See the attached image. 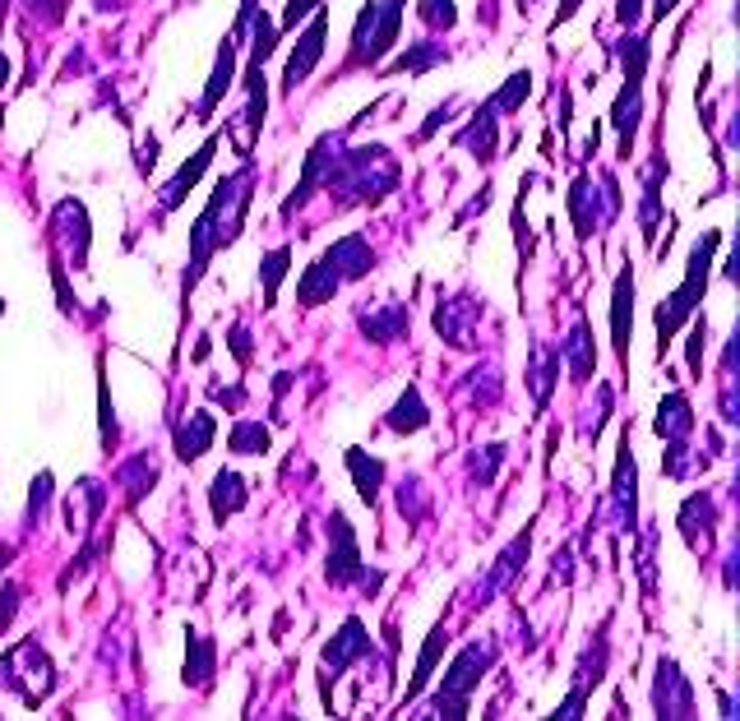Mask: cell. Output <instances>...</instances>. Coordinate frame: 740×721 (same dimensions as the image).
I'll return each mask as SVG.
<instances>
[{
  "mask_svg": "<svg viewBox=\"0 0 740 721\" xmlns=\"http://www.w3.org/2000/svg\"><path fill=\"white\" fill-rule=\"evenodd\" d=\"M676 528H681V536H685V546H689V551H694V541H699V528H704V541L713 536V528H717V504H713V495H708V490L689 495V500L681 504Z\"/></svg>",
  "mask_w": 740,
  "mask_h": 721,
  "instance_id": "29",
  "label": "cell"
},
{
  "mask_svg": "<svg viewBox=\"0 0 740 721\" xmlns=\"http://www.w3.org/2000/svg\"><path fill=\"white\" fill-rule=\"evenodd\" d=\"M232 79H236V33L232 37H222V52H218V65H213V75L205 84V98H199V117H213L218 102L232 93Z\"/></svg>",
  "mask_w": 740,
  "mask_h": 721,
  "instance_id": "22",
  "label": "cell"
},
{
  "mask_svg": "<svg viewBox=\"0 0 740 721\" xmlns=\"http://www.w3.org/2000/svg\"><path fill=\"white\" fill-rule=\"evenodd\" d=\"M496 117H500V111L490 107V102H482V107H477V117H473V125L454 134V144L473 148L477 163H496V130H500V121H496Z\"/></svg>",
  "mask_w": 740,
  "mask_h": 721,
  "instance_id": "23",
  "label": "cell"
},
{
  "mask_svg": "<svg viewBox=\"0 0 740 721\" xmlns=\"http://www.w3.org/2000/svg\"><path fill=\"white\" fill-rule=\"evenodd\" d=\"M639 121H643V84H620L616 107H611V125L620 134V163H630V157H634Z\"/></svg>",
  "mask_w": 740,
  "mask_h": 721,
  "instance_id": "13",
  "label": "cell"
},
{
  "mask_svg": "<svg viewBox=\"0 0 740 721\" xmlns=\"http://www.w3.org/2000/svg\"><path fill=\"white\" fill-rule=\"evenodd\" d=\"M560 360H570V375H574V385H588V379L597 375V337H593V324L574 320V333H570V343L560 347Z\"/></svg>",
  "mask_w": 740,
  "mask_h": 721,
  "instance_id": "19",
  "label": "cell"
},
{
  "mask_svg": "<svg viewBox=\"0 0 740 721\" xmlns=\"http://www.w3.org/2000/svg\"><path fill=\"white\" fill-rule=\"evenodd\" d=\"M343 463H347V472H352V481H356V495H362V504H379V490H385V477H389V463L385 458H371L366 448H347L343 454Z\"/></svg>",
  "mask_w": 740,
  "mask_h": 721,
  "instance_id": "20",
  "label": "cell"
},
{
  "mask_svg": "<svg viewBox=\"0 0 740 721\" xmlns=\"http://www.w3.org/2000/svg\"><path fill=\"white\" fill-rule=\"evenodd\" d=\"M570 218H574L578 241H588L601 228V218H597V186H593L588 171H578L574 186H570Z\"/></svg>",
  "mask_w": 740,
  "mask_h": 721,
  "instance_id": "28",
  "label": "cell"
},
{
  "mask_svg": "<svg viewBox=\"0 0 740 721\" xmlns=\"http://www.w3.org/2000/svg\"><path fill=\"white\" fill-rule=\"evenodd\" d=\"M578 5H583V0H560V5H555V29H560V24H570V19L578 14Z\"/></svg>",
  "mask_w": 740,
  "mask_h": 721,
  "instance_id": "49",
  "label": "cell"
},
{
  "mask_svg": "<svg viewBox=\"0 0 740 721\" xmlns=\"http://www.w3.org/2000/svg\"><path fill=\"white\" fill-rule=\"evenodd\" d=\"M417 19H421L426 29H454L459 24V10H454V0H421Z\"/></svg>",
  "mask_w": 740,
  "mask_h": 721,
  "instance_id": "40",
  "label": "cell"
},
{
  "mask_svg": "<svg viewBox=\"0 0 740 721\" xmlns=\"http://www.w3.org/2000/svg\"><path fill=\"white\" fill-rule=\"evenodd\" d=\"M5 79H10V65H5V56H0V88H5Z\"/></svg>",
  "mask_w": 740,
  "mask_h": 721,
  "instance_id": "51",
  "label": "cell"
},
{
  "mask_svg": "<svg viewBox=\"0 0 740 721\" xmlns=\"http://www.w3.org/2000/svg\"><path fill=\"white\" fill-rule=\"evenodd\" d=\"M482 320V301L477 297H454V301H440L435 306V333L444 337L450 347H459V352H467L473 347V324Z\"/></svg>",
  "mask_w": 740,
  "mask_h": 721,
  "instance_id": "12",
  "label": "cell"
},
{
  "mask_svg": "<svg viewBox=\"0 0 740 721\" xmlns=\"http://www.w3.org/2000/svg\"><path fill=\"white\" fill-rule=\"evenodd\" d=\"M356 324H362L371 343H398V337L412 329V310L402 301H389L385 310H356Z\"/></svg>",
  "mask_w": 740,
  "mask_h": 721,
  "instance_id": "18",
  "label": "cell"
},
{
  "mask_svg": "<svg viewBox=\"0 0 740 721\" xmlns=\"http://www.w3.org/2000/svg\"><path fill=\"white\" fill-rule=\"evenodd\" d=\"M440 60H450V52L444 47H435V42H417V47H408L398 60H389V65H379L385 75H426L431 65H440Z\"/></svg>",
  "mask_w": 740,
  "mask_h": 721,
  "instance_id": "34",
  "label": "cell"
},
{
  "mask_svg": "<svg viewBox=\"0 0 740 721\" xmlns=\"http://www.w3.org/2000/svg\"><path fill=\"white\" fill-rule=\"evenodd\" d=\"M482 454H486V458H473V477H477V481L486 486L490 477H496V467H500V458H505V444H486V448H482Z\"/></svg>",
  "mask_w": 740,
  "mask_h": 721,
  "instance_id": "44",
  "label": "cell"
},
{
  "mask_svg": "<svg viewBox=\"0 0 740 721\" xmlns=\"http://www.w3.org/2000/svg\"><path fill=\"white\" fill-rule=\"evenodd\" d=\"M153 481H158V467L148 463V454L121 467V486H125V500H130V504H140V500H144V490H148Z\"/></svg>",
  "mask_w": 740,
  "mask_h": 721,
  "instance_id": "38",
  "label": "cell"
},
{
  "mask_svg": "<svg viewBox=\"0 0 740 721\" xmlns=\"http://www.w3.org/2000/svg\"><path fill=\"white\" fill-rule=\"evenodd\" d=\"M555 370H560V352H555V347H546V343H537V347H532V366H528V389H532L537 412H546Z\"/></svg>",
  "mask_w": 740,
  "mask_h": 721,
  "instance_id": "32",
  "label": "cell"
},
{
  "mask_svg": "<svg viewBox=\"0 0 740 721\" xmlns=\"http://www.w3.org/2000/svg\"><path fill=\"white\" fill-rule=\"evenodd\" d=\"M662 171H666V157L658 153L653 167L643 176V209H639V228H643V241L653 245L658 241V218H662Z\"/></svg>",
  "mask_w": 740,
  "mask_h": 721,
  "instance_id": "31",
  "label": "cell"
},
{
  "mask_svg": "<svg viewBox=\"0 0 740 721\" xmlns=\"http://www.w3.org/2000/svg\"><path fill=\"white\" fill-rule=\"evenodd\" d=\"M324 37H329V14L316 10V14H310V29L297 37V52H291L287 65H283V84H278V88H283L287 98L297 93V88L310 79V70L320 65V56H324Z\"/></svg>",
  "mask_w": 740,
  "mask_h": 721,
  "instance_id": "8",
  "label": "cell"
},
{
  "mask_svg": "<svg viewBox=\"0 0 740 721\" xmlns=\"http://www.w3.org/2000/svg\"><path fill=\"white\" fill-rule=\"evenodd\" d=\"M371 652H375V639L366 634V624L356 620V615H347L339 634L324 643V670H320V675H324V680H339V675H343L352 662L371 657Z\"/></svg>",
  "mask_w": 740,
  "mask_h": 721,
  "instance_id": "9",
  "label": "cell"
},
{
  "mask_svg": "<svg viewBox=\"0 0 740 721\" xmlns=\"http://www.w3.org/2000/svg\"><path fill=\"white\" fill-rule=\"evenodd\" d=\"M47 504H52V472H42V477L33 481V495H29V523H37Z\"/></svg>",
  "mask_w": 740,
  "mask_h": 721,
  "instance_id": "45",
  "label": "cell"
},
{
  "mask_svg": "<svg viewBox=\"0 0 740 721\" xmlns=\"http://www.w3.org/2000/svg\"><path fill=\"white\" fill-rule=\"evenodd\" d=\"M616 56H620V70H625V84H643L648 75V56H653V47H648V33H625L616 42Z\"/></svg>",
  "mask_w": 740,
  "mask_h": 721,
  "instance_id": "35",
  "label": "cell"
},
{
  "mask_svg": "<svg viewBox=\"0 0 740 721\" xmlns=\"http://www.w3.org/2000/svg\"><path fill=\"white\" fill-rule=\"evenodd\" d=\"M490 666H496V643H482V639L467 643L459 657L450 662V670H444V685L431 698V712L435 717H450V721L467 717V712H473V694L482 689Z\"/></svg>",
  "mask_w": 740,
  "mask_h": 721,
  "instance_id": "4",
  "label": "cell"
},
{
  "mask_svg": "<svg viewBox=\"0 0 740 721\" xmlns=\"http://www.w3.org/2000/svg\"><path fill=\"white\" fill-rule=\"evenodd\" d=\"M630 337H634V268L625 264L611 287V347L625 370H630Z\"/></svg>",
  "mask_w": 740,
  "mask_h": 721,
  "instance_id": "10",
  "label": "cell"
},
{
  "mask_svg": "<svg viewBox=\"0 0 740 721\" xmlns=\"http://www.w3.org/2000/svg\"><path fill=\"white\" fill-rule=\"evenodd\" d=\"M213 153H218V134H209V140H205V148H199V153L190 157V163H186V167L176 171V176L167 180V186H163V195H158V209H163V213H172V209H181V204H186V195L199 186V176L209 171Z\"/></svg>",
  "mask_w": 740,
  "mask_h": 721,
  "instance_id": "14",
  "label": "cell"
},
{
  "mask_svg": "<svg viewBox=\"0 0 740 721\" xmlns=\"http://www.w3.org/2000/svg\"><path fill=\"white\" fill-rule=\"evenodd\" d=\"M251 186H255V167H241L232 176H222L213 186L209 209L199 213V222L190 228V268H186V282H181V297H190L195 282L209 274V264L218 251L241 236L245 228V209H251Z\"/></svg>",
  "mask_w": 740,
  "mask_h": 721,
  "instance_id": "1",
  "label": "cell"
},
{
  "mask_svg": "<svg viewBox=\"0 0 740 721\" xmlns=\"http://www.w3.org/2000/svg\"><path fill=\"white\" fill-rule=\"evenodd\" d=\"M228 347H232V356H236V366H241V370H251V360H255V347H251V329H245V324H232V333H228Z\"/></svg>",
  "mask_w": 740,
  "mask_h": 721,
  "instance_id": "43",
  "label": "cell"
},
{
  "mask_svg": "<svg viewBox=\"0 0 740 721\" xmlns=\"http://www.w3.org/2000/svg\"><path fill=\"white\" fill-rule=\"evenodd\" d=\"M717 245H722V232H704V241L689 251L685 282L658 306V360H666V347L676 343V333H681V324L694 314V306H704V291H708V278H713V251H717Z\"/></svg>",
  "mask_w": 740,
  "mask_h": 721,
  "instance_id": "2",
  "label": "cell"
},
{
  "mask_svg": "<svg viewBox=\"0 0 740 721\" xmlns=\"http://www.w3.org/2000/svg\"><path fill=\"white\" fill-rule=\"evenodd\" d=\"M704 347H708V320L704 314H694L689 324V347H685V360H689V375L704 385Z\"/></svg>",
  "mask_w": 740,
  "mask_h": 721,
  "instance_id": "39",
  "label": "cell"
},
{
  "mask_svg": "<svg viewBox=\"0 0 740 721\" xmlns=\"http://www.w3.org/2000/svg\"><path fill=\"white\" fill-rule=\"evenodd\" d=\"M213 666H218V643L205 634H186V675L181 680L199 694L213 689Z\"/></svg>",
  "mask_w": 740,
  "mask_h": 721,
  "instance_id": "25",
  "label": "cell"
},
{
  "mask_svg": "<svg viewBox=\"0 0 740 721\" xmlns=\"http://www.w3.org/2000/svg\"><path fill=\"white\" fill-rule=\"evenodd\" d=\"M320 5H324V0H287V10L278 14V33H291V29H297L301 19H306V14H316Z\"/></svg>",
  "mask_w": 740,
  "mask_h": 721,
  "instance_id": "42",
  "label": "cell"
},
{
  "mask_svg": "<svg viewBox=\"0 0 740 721\" xmlns=\"http://www.w3.org/2000/svg\"><path fill=\"white\" fill-rule=\"evenodd\" d=\"M653 708L658 717H699L694 712V689L689 680L681 675V666L671 662V657H658V680H653Z\"/></svg>",
  "mask_w": 740,
  "mask_h": 721,
  "instance_id": "11",
  "label": "cell"
},
{
  "mask_svg": "<svg viewBox=\"0 0 740 721\" xmlns=\"http://www.w3.org/2000/svg\"><path fill=\"white\" fill-rule=\"evenodd\" d=\"M528 98H532V75H528V70H519V75H509L500 93H496V98H486V102L496 107L500 117H513V111H519Z\"/></svg>",
  "mask_w": 740,
  "mask_h": 721,
  "instance_id": "37",
  "label": "cell"
},
{
  "mask_svg": "<svg viewBox=\"0 0 740 721\" xmlns=\"http://www.w3.org/2000/svg\"><path fill=\"white\" fill-rule=\"evenodd\" d=\"M14 611H19V588H14V583H5V588H0V634L10 629Z\"/></svg>",
  "mask_w": 740,
  "mask_h": 721,
  "instance_id": "47",
  "label": "cell"
},
{
  "mask_svg": "<svg viewBox=\"0 0 740 721\" xmlns=\"http://www.w3.org/2000/svg\"><path fill=\"white\" fill-rule=\"evenodd\" d=\"M611 509H616V528H620V532H634V523H639V467H634V444H630V425H625V431H620V448H616Z\"/></svg>",
  "mask_w": 740,
  "mask_h": 721,
  "instance_id": "6",
  "label": "cell"
},
{
  "mask_svg": "<svg viewBox=\"0 0 740 721\" xmlns=\"http://www.w3.org/2000/svg\"><path fill=\"white\" fill-rule=\"evenodd\" d=\"M450 647V629H444V620H435V629L426 634V647H421V657H417V670H412V685H408V694H402V708L412 703V698L431 685V675H435V666H440V652Z\"/></svg>",
  "mask_w": 740,
  "mask_h": 721,
  "instance_id": "30",
  "label": "cell"
},
{
  "mask_svg": "<svg viewBox=\"0 0 740 721\" xmlns=\"http://www.w3.org/2000/svg\"><path fill=\"white\" fill-rule=\"evenodd\" d=\"M653 431H658L666 444H676V440H689V435H694V408H689V398H685L681 389H671V393L658 402Z\"/></svg>",
  "mask_w": 740,
  "mask_h": 721,
  "instance_id": "24",
  "label": "cell"
},
{
  "mask_svg": "<svg viewBox=\"0 0 740 721\" xmlns=\"http://www.w3.org/2000/svg\"><path fill=\"white\" fill-rule=\"evenodd\" d=\"M639 14H643V0H616V24L620 29H634Z\"/></svg>",
  "mask_w": 740,
  "mask_h": 721,
  "instance_id": "48",
  "label": "cell"
},
{
  "mask_svg": "<svg viewBox=\"0 0 740 721\" xmlns=\"http://www.w3.org/2000/svg\"><path fill=\"white\" fill-rule=\"evenodd\" d=\"M528 555H532V523L509 541V551L496 559V569L486 574V588H482V597H490V592H505V588H513V583L523 578V569H528Z\"/></svg>",
  "mask_w": 740,
  "mask_h": 721,
  "instance_id": "17",
  "label": "cell"
},
{
  "mask_svg": "<svg viewBox=\"0 0 740 721\" xmlns=\"http://www.w3.org/2000/svg\"><path fill=\"white\" fill-rule=\"evenodd\" d=\"M402 5H408V0H371V5H362V14H356V24H352V47L343 60V75L379 70V65H385V56L398 42V29H402Z\"/></svg>",
  "mask_w": 740,
  "mask_h": 721,
  "instance_id": "3",
  "label": "cell"
},
{
  "mask_svg": "<svg viewBox=\"0 0 740 721\" xmlns=\"http://www.w3.org/2000/svg\"><path fill=\"white\" fill-rule=\"evenodd\" d=\"M268 444H274L268 425H259V421H236L232 435H228V454H232V458H259V454H268Z\"/></svg>",
  "mask_w": 740,
  "mask_h": 721,
  "instance_id": "33",
  "label": "cell"
},
{
  "mask_svg": "<svg viewBox=\"0 0 740 721\" xmlns=\"http://www.w3.org/2000/svg\"><path fill=\"white\" fill-rule=\"evenodd\" d=\"M324 259L333 264V274H339L343 282L366 278L371 268H375V251H371V241H366L362 232H352V236H343V241H333L329 251H324Z\"/></svg>",
  "mask_w": 740,
  "mask_h": 721,
  "instance_id": "15",
  "label": "cell"
},
{
  "mask_svg": "<svg viewBox=\"0 0 740 721\" xmlns=\"http://www.w3.org/2000/svg\"><path fill=\"white\" fill-rule=\"evenodd\" d=\"M421 500H426L421 481L417 477H402V486H398V513L408 518V523H417V518H421Z\"/></svg>",
  "mask_w": 740,
  "mask_h": 721,
  "instance_id": "41",
  "label": "cell"
},
{
  "mask_svg": "<svg viewBox=\"0 0 740 721\" xmlns=\"http://www.w3.org/2000/svg\"><path fill=\"white\" fill-rule=\"evenodd\" d=\"M0 314H5V297H0Z\"/></svg>",
  "mask_w": 740,
  "mask_h": 721,
  "instance_id": "52",
  "label": "cell"
},
{
  "mask_svg": "<svg viewBox=\"0 0 740 721\" xmlns=\"http://www.w3.org/2000/svg\"><path fill=\"white\" fill-rule=\"evenodd\" d=\"M287 264H291V251L287 245H278V251H268L259 259V278H264V310H274L278 306V287L287 278Z\"/></svg>",
  "mask_w": 740,
  "mask_h": 721,
  "instance_id": "36",
  "label": "cell"
},
{
  "mask_svg": "<svg viewBox=\"0 0 740 721\" xmlns=\"http://www.w3.org/2000/svg\"><path fill=\"white\" fill-rule=\"evenodd\" d=\"M209 504H213V523H218V528L228 523L232 513H241L245 504H251V486H245L241 472H232V467L218 472L213 486H209Z\"/></svg>",
  "mask_w": 740,
  "mask_h": 721,
  "instance_id": "21",
  "label": "cell"
},
{
  "mask_svg": "<svg viewBox=\"0 0 740 721\" xmlns=\"http://www.w3.org/2000/svg\"><path fill=\"white\" fill-rule=\"evenodd\" d=\"M209 398H213V402H222L228 412H241V402H245V385H232V389L209 385Z\"/></svg>",
  "mask_w": 740,
  "mask_h": 721,
  "instance_id": "46",
  "label": "cell"
},
{
  "mask_svg": "<svg viewBox=\"0 0 740 721\" xmlns=\"http://www.w3.org/2000/svg\"><path fill=\"white\" fill-rule=\"evenodd\" d=\"M362 574H366V565H362L356 532L347 523V513L333 509L329 513V565H324V578H329V588H347V583H356Z\"/></svg>",
  "mask_w": 740,
  "mask_h": 721,
  "instance_id": "5",
  "label": "cell"
},
{
  "mask_svg": "<svg viewBox=\"0 0 740 721\" xmlns=\"http://www.w3.org/2000/svg\"><path fill=\"white\" fill-rule=\"evenodd\" d=\"M426 425H431V408L421 402V389L408 385V389H402V398L385 412V431H394V435H417V431H426Z\"/></svg>",
  "mask_w": 740,
  "mask_h": 721,
  "instance_id": "27",
  "label": "cell"
},
{
  "mask_svg": "<svg viewBox=\"0 0 740 721\" xmlns=\"http://www.w3.org/2000/svg\"><path fill=\"white\" fill-rule=\"evenodd\" d=\"M213 435H218V417H213V412H190V417L172 431V448H176V458H181V463H199V458L209 454Z\"/></svg>",
  "mask_w": 740,
  "mask_h": 721,
  "instance_id": "16",
  "label": "cell"
},
{
  "mask_svg": "<svg viewBox=\"0 0 740 721\" xmlns=\"http://www.w3.org/2000/svg\"><path fill=\"white\" fill-rule=\"evenodd\" d=\"M676 5H681V0H658V5H653V19H648V29H658L662 19H666L671 10H676Z\"/></svg>",
  "mask_w": 740,
  "mask_h": 721,
  "instance_id": "50",
  "label": "cell"
},
{
  "mask_svg": "<svg viewBox=\"0 0 740 721\" xmlns=\"http://www.w3.org/2000/svg\"><path fill=\"white\" fill-rule=\"evenodd\" d=\"M339 287H343V278L333 274V264L320 255V259L301 274V282H297V301H301L306 310H316V306H324V301L339 297Z\"/></svg>",
  "mask_w": 740,
  "mask_h": 721,
  "instance_id": "26",
  "label": "cell"
},
{
  "mask_svg": "<svg viewBox=\"0 0 740 721\" xmlns=\"http://www.w3.org/2000/svg\"><path fill=\"white\" fill-rule=\"evenodd\" d=\"M607 662H611V639H607V624H601L597 639H593V647L583 652V662H578V670H574V689H570L565 703L555 708V717H583L593 689L601 685V675H607Z\"/></svg>",
  "mask_w": 740,
  "mask_h": 721,
  "instance_id": "7",
  "label": "cell"
}]
</instances>
